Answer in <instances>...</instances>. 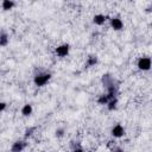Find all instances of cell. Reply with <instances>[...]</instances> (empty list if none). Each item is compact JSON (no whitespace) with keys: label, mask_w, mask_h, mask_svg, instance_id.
<instances>
[{"label":"cell","mask_w":152,"mask_h":152,"mask_svg":"<svg viewBox=\"0 0 152 152\" xmlns=\"http://www.w3.org/2000/svg\"><path fill=\"white\" fill-rule=\"evenodd\" d=\"M51 74L48 72V71H42V72H38L37 75H34L33 77V84L38 88H42V87H45L48 86V83L50 82L51 80Z\"/></svg>","instance_id":"cell-1"},{"label":"cell","mask_w":152,"mask_h":152,"mask_svg":"<svg viewBox=\"0 0 152 152\" xmlns=\"http://www.w3.org/2000/svg\"><path fill=\"white\" fill-rule=\"evenodd\" d=\"M151 58L148 56H142V57H139L138 61H137V68L142 71V72H146V71H150L151 70Z\"/></svg>","instance_id":"cell-2"},{"label":"cell","mask_w":152,"mask_h":152,"mask_svg":"<svg viewBox=\"0 0 152 152\" xmlns=\"http://www.w3.org/2000/svg\"><path fill=\"white\" fill-rule=\"evenodd\" d=\"M70 45L68 43H61L55 48V55L59 58H65L70 53Z\"/></svg>","instance_id":"cell-3"},{"label":"cell","mask_w":152,"mask_h":152,"mask_svg":"<svg viewBox=\"0 0 152 152\" xmlns=\"http://www.w3.org/2000/svg\"><path fill=\"white\" fill-rule=\"evenodd\" d=\"M110 134H112V137L114 138V139H121L125 134H126V128H125V126L122 125V124H115L113 127H112V129H110Z\"/></svg>","instance_id":"cell-4"},{"label":"cell","mask_w":152,"mask_h":152,"mask_svg":"<svg viewBox=\"0 0 152 152\" xmlns=\"http://www.w3.org/2000/svg\"><path fill=\"white\" fill-rule=\"evenodd\" d=\"M109 26H110L112 30L118 32V31L124 30L125 24H124V20L120 17H112V18H109Z\"/></svg>","instance_id":"cell-5"},{"label":"cell","mask_w":152,"mask_h":152,"mask_svg":"<svg viewBox=\"0 0 152 152\" xmlns=\"http://www.w3.org/2000/svg\"><path fill=\"white\" fill-rule=\"evenodd\" d=\"M107 21H108V17L106 14H103V13H96L93 17V23L96 26H103Z\"/></svg>","instance_id":"cell-6"},{"label":"cell","mask_w":152,"mask_h":152,"mask_svg":"<svg viewBox=\"0 0 152 152\" xmlns=\"http://www.w3.org/2000/svg\"><path fill=\"white\" fill-rule=\"evenodd\" d=\"M26 147V142L24 140H17L11 146V152H23Z\"/></svg>","instance_id":"cell-7"},{"label":"cell","mask_w":152,"mask_h":152,"mask_svg":"<svg viewBox=\"0 0 152 152\" xmlns=\"http://www.w3.org/2000/svg\"><path fill=\"white\" fill-rule=\"evenodd\" d=\"M20 113H21V115H23V116L28 118V116H30V115H32V113H33V106H32L31 103H25V104L21 107Z\"/></svg>","instance_id":"cell-8"},{"label":"cell","mask_w":152,"mask_h":152,"mask_svg":"<svg viewBox=\"0 0 152 152\" xmlns=\"http://www.w3.org/2000/svg\"><path fill=\"white\" fill-rule=\"evenodd\" d=\"M1 8L4 10V11H11V10H13V7L15 6V2L14 1H12V0H4V1H1Z\"/></svg>","instance_id":"cell-9"},{"label":"cell","mask_w":152,"mask_h":152,"mask_svg":"<svg viewBox=\"0 0 152 152\" xmlns=\"http://www.w3.org/2000/svg\"><path fill=\"white\" fill-rule=\"evenodd\" d=\"M10 43V36L6 32H0V46L5 48Z\"/></svg>","instance_id":"cell-10"},{"label":"cell","mask_w":152,"mask_h":152,"mask_svg":"<svg viewBox=\"0 0 152 152\" xmlns=\"http://www.w3.org/2000/svg\"><path fill=\"white\" fill-rule=\"evenodd\" d=\"M118 103H119V102H118V99H116V97H112V99L107 102L106 106H107V108H108L109 110H115L116 107H118Z\"/></svg>","instance_id":"cell-11"},{"label":"cell","mask_w":152,"mask_h":152,"mask_svg":"<svg viewBox=\"0 0 152 152\" xmlns=\"http://www.w3.org/2000/svg\"><path fill=\"white\" fill-rule=\"evenodd\" d=\"M97 64V57L96 56H89L87 58V65L88 66H95Z\"/></svg>","instance_id":"cell-12"},{"label":"cell","mask_w":152,"mask_h":152,"mask_svg":"<svg viewBox=\"0 0 152 152\" xmlns=\"http://www.w3.org/2000/svg\"><path fill=\"white\" fill-rule=\"evenodd\" d=\"M7 108V103L5 101H0V113L5 112V109Z\"/></svg>","instance_id":"cell-13"},{"label":"cell","mask_w":152,"mask_h":152,"mask_svg":"<svg viewBox=\"0 0 152 152\" xmlns=\"http://www.w3.org/2000/svg\"><path fill=\"white\" fill-rule=\"evenodd\" d=\"M63 135H64V129H63V128H58V129H56V137L61 138V137H63Z\"/></svg>","instance_id":"cell-14"},{"label":"cell","mask_w":152,"mask_h":152,"mask_svg":"<svg viewBox=\"0 0 152 152\" xmlns=\"http://www.w3.org/2000/svg\"><path fill=\"white\" fill-rule=\"evenodd\" d=\"M112 152H125L124 151V148L122 147H120V146H115L114 148H113V151Z\"/></svg>","instance_id":"cell-15"},{"label":"cell","mask_w":152,"mask_h":152,"mask_svg":"<svg viewBox=\"0 0 152 152\" xmlns=\"http://www.w3.org/2000/svg\"><path fill=\"white\" fill-rule=\"evenodd\" d=\"M82 152H86V151H82Z\"/></svg>","instance_id":"cell-16"}]
</instances>
